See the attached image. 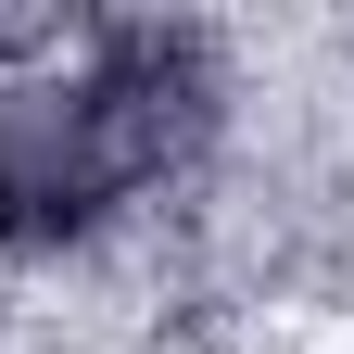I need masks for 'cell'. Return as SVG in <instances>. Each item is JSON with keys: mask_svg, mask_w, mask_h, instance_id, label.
I'll list each match as a JSON object with an SVG mask.
<instances>
[{"mask_svg": "<svg viewBox=\"0 0 354 354\" xmlns=\"http://www.w3.org/2000/svg\"><path fill=\"white\" fill-rule=\"evenodd\" d=\"M64 102H76V140L88 165H102V190H165V177H190L215 152V127H228V51H215L203 26H102L88 38V64L64 76Z\"/></svg>", "mask_w": 354, "mask_h": 354, "instance_id": "cell-1", "label": "cell"}]
</instances>
